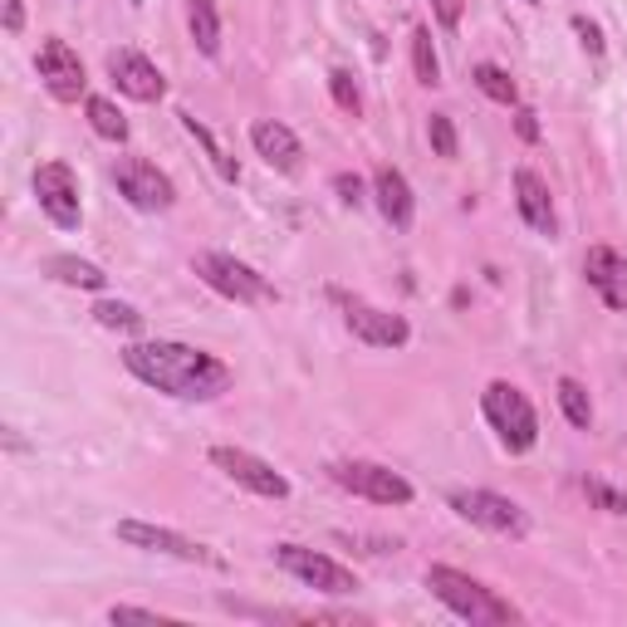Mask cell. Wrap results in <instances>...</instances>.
Masks as SVG:
<instances>
[{"label": "cell", "mask_w": 627, "mask_h": 627, "mask_svg": "<svg viewBox=\"0 0 627 627\" xmlns=\"http://www.w3.org/2000/svg\"><path fill=\"white\" fill-rule=\"evenodd\" d=\"M0 25H5V35H20L25 29V5L20 0H0Z\"/></svg>", "instance_id": "836d02e7"}, {"label": "cell", "mask_w": 627, "mask_h": 627, "mask_svg": "<svg viewBox=\"0 0 627 627\" xmlns=\"http://www.w3.org/2000/svg\"><path fill=\"white\" fill-rule=\"evenodd\" d=\"M45 274L59 284H74V290H103L108 274L98 270L94 260H78V255H49L45 260Z\"/></svg>", "instance_id": "ffe728a7"}, {"label": "cell", "mask_w": 627, "mask_h": 627, "mask_svg": "<svg viewBox=\"0 0 627 627\" xmlns=\"http://www.w3.org/2000/svg\"><path fill=\"white\" fill-rule=\"evenodd\" d=\"M108 623H162V613H152V607H108Z\"/></svg>", "instance_id": "4dcf8cb0"}, {"label": "cell", "mask_w": 627, "mask_h": 627, "mask_svg": "<svg viewBox=\"0 0 627 627\" xmlns=\"http://www.w3.org/2000/svg\"><path fill=\"white\" fill-rule=\"evenodd\" d=\"M411 69H417V84H427V88L441 84V59H437V49H431L427 25L411 29Z\"/></svg>", "instance_id": "d4e9b609"}, {"label": "cell", "mask_w": 627, "mask_h": 627, "mask_svg": "<svg viewBox=\"0 0 627 627\" xmlns=\"http://www.w3.org/2000/svg\"><path fill=\"white\" fill-rule=\"evenodd\" d=\"M451 509L470 525L490 529V534H505V539H525L529 534V519L515 500L495 495V490H451Z\"/></svg>", "instance_id": "ba28073f"}, {"label": "cell", "mask_w": 627, "mask_h": 627, "mask_svg": "<svg viewBox=\"0 0 627 627\" xmlns=\"http://www.w3.org/2000/svg\"><path fill=\"white\" fill-rule=\"evenodd\" d=\"M574 29H578V39H583V49H588V54H603V29H598L593 20L574 15Z\"/></svg>", "instance_id": "1f68e13d"}, {"label": "cell", "mask_w": 627, "mask_h": 627, "mask_svg": "<svg viewBox=\"0 0 627 627\" xmlns=\"http://www.w3.org/2000/svg\"><path fill=\"white\" fill-rule=\"evenodd\" d=\"M35 69H39V84H45L59 103H78V98H84L88 74H84V59H78V49L69 45V39L49 35L35 54Z\"/></svg>", "instance_id": "7c38bea8"}, {"label": "cell", "mask_w": 627, "mask_h": 627, "mask_svg": "<svg viewBox=\"0 0 627 627\" xmlns=\"http://www.w3.org/2000/svg\"><path fill=\"white\" fill-rule=\"evenodd\" d=\"M333 192H339V196H343V201H348V206H358V201H362V176H353V172H339V176H333Z\"/></svg>", "instance_id": "d6a6232c"}, {"label": "cell", "mask_w": 627, "mask_h": 627, "mask_svg": "<svg viewBox=\"0 0 627 627\" xmlns=\"http://www.w3.org/2000/svg\"><path fill=\"white\" fill-rule=\"evenodd\" d=\"M118 539L133 549H147V554H167V558H182V564H211L221 568V554H211L206 544H196V539L176 534V529L167 525H147V519H118Z\"/></svg>", "instance_id": "30bf717a"}, {"label": "cell", "mask_w": 627, "mask_h": 627, "mask_svg": "<svg viewBox=\"0 0 627 627\" xmlns=\"http://www.w3.org/2000/svg\"><path fill=\"white\" fill-rule=\"evenodd\" d=\"M583 280L607 309L627 314V255L607 250V245H593V250L583 255Z\"/></svg>", "instance_id": "9a60e30c"}, {"label": "cell", "mask_w": 627, "mask_h": 627, "mask_svg": "<svg viewBox=\"0 0 627 627\" xmlns=\"http://www.w3.org/2000/svg\"><path fill=\"white\" fill-rule=\"evenodd\" d=\"M123 368L137 382L167 392L176 402H211L231 388V368L216 353L192 348L176 339H157V343H127L123 348Z\"/></svg>", "instance_id": "6da1fadb"}, {"label": "cell", "mask_w": 627, "mask_h": 627, "mask_svg": "<svg viewBox=\"0 0 627 627\" xmlns=\"http://www.w3.org/2000/svg\"><path fill=\"white\" fill-rule=\"evenodd\" d=\"M329 480L348 495L372 500V505H411V495H417L407 476H397L392 466H378V460H333Z\"/></svg>", "instance_id": "5b68a950"}, {"label": "cell", "mask_w": 627, "mask_h": 627, "mask_svg": "<svg viewBox=\"0 0 627 627\" xmlns=\"http://www.w3.org/2000/svg\"><path fill=\"white\" fill-rule=\"evenodd\" d=\"M427 137H431V152H437V157H446V162H451V157L460 152L456 123H451L446 113H431V118H427Z\"/></svg>", "instance_id": "f1b7e54d"}, {"label": "cell", "mask_w": 627, "mask_h": 627, "mask_svg": "<svg viewBox=\"0 0 627 627\" xmlns=\"http://www.w3.org/2000/svg\"><path fill=\"white\" fill-rule=\"evenodd\" d=\"M529 5H539V0H529Z\"/></svg>", "instance_id": "8d00e7d4"}, {"label": "cell", "mask_w": 627, "mask_h": 627, "mask_svg": "<svg viewBox=\"0 0 627 627\" xmlns=\"http://www.w3.org/2000/svg\"><path fill=\"white\" fill-rule=\"evenodd\" d=\"M274 564L284 568V574H294L304 588H314V593H329V598H348L358 593V578H353V568H343L339 558L319 554V549H304V544H274Z\"/></svg>", "instance_id": "8992f818"}, {"label": "cell", "mask_w": 627, "mask_h": 627, "mask_svg": "<svg viewBox=\"0 0 627 627\" xmlns=\"http://www.w3.org/2000/svg\"><path fill=\"white\" fill-rule=\"evenodd\" d=\"M372 196H378V211L388 216L397 231H407V225H411V211H417V201H411V186H407V176H402L397 167L382 162L378 172H372Z\"/></svg>", "instance_id": "ac0fdd59"}, {"label": "cell", "mask_w": 627, "mask_h": 627, "mask_svg": "<svg viewBox=\"0 0 627 627\" xmlns=\"http://www.w3.org/2000/svg\"><path fill=\"white\" fill-rule=\"evenodd\" d=\"M558 407H564L568 427H578V431L593 427V402H588V388L578 378H558Z\"/></svg>", "instance_id": "cb8c5ba5"}, {"label": "cell", "mask_w": 627, "mask_h": 627, "mask_svg": "<svg viewBox=\"0 0 627 627\" xmlns=\"http://www.w3.org/2000/svg\"><path fill=\"white\" fill-rule=\"evenodd\" d=\"M329 94L348 118H362V94H358V84H353L348 69H329Z\"/></svg>", "instance_id": "4316f807"}, {"label": "cell", "mask_w": 627, "mask_h": 627, "mask_svg": "<svg viewBox=\"0 0 627 627\" xmlns=\"http://www.w3.org/2000/svg\"><path fill=\"white\" fill-rule=\"evenodd\" d=\"M470 84H476L485 98H495V103H505V108H515V103H519V88H515V78H509L500 64H476V69H470Z\"/></svg>", "instance_id": "603a6c76"}, {"label": "cell", "mask_w": 627, "mask_h": 627, "mask_svg": "<svg viewBox=\"0 0 627 627\" xmlns=\"http://www.w3.org/2000/svg\"><path fill=\"white\" fill-rule=\"evenodd\" d=\"M480 411H485L490 431L500 437V446H505L509 456H525V451H534L539 417H534L529 397L515 388V382H505V378L485 382V392H480Z\"/></svg>", "instance_id": "3957f363"}, {"label": "cell", "mask_w": 627, "mask_h": 627, "mask_svg": "<svg viewBox=\"0 0 627 627\" xmlns=\"http://www.w3.org/2000/svg\"><path fill=\"white\" fill-rule=\"evenodd\" d=\"M460 10H466V0H431V15H437L441 29H456L460 25Z\"/></svg>", "instance_id": "f546056e"}, {"label": "cell", "mask_w": 627, "mask_h": 627, "mask_svg": "<svg viewBox=\"0 0 627 627\" xmlns=\"http://www.w3.org/2000/svg\"><path fill=\"white\" fill-rule=\"evenodd\" d=\"M186 20H192V39H196V49H201L206 59L221 54V15H216V0H192Z\"/></svg>", "instance_id": "44dd1931"}, {"label": "cell", "mask_w": 627, "mask_h": 627, "mask_svg": "<svg viewBox=\"0 0 627 627\" xmlns=\"http://www.w3.org/2000/svg\"><path fill=\"white\" fill-rule=\"evenodd\" d=\"M94 319L103 323V329H118V333H137V329H143V314H137L133 304H123V299L94 304Z\"/></svg>", "instance_id": "484cf974"}, {"label": "cell", "mask_w": 627, "mask_h": 627, "mask_svg": "<svg viewBox=\"0 0 627 627\" xmlns=\"http://www.w3.org/2000/svg\"><path fill=\"white\" fill-rule=\"evenodd\" d=\"M35 201L59 231H78L84 206H78V176L64 162H45L35 167Z\"/></svg>", "instance_id": "4fadbf2b"}, {"label": "cell", "mask_w": 627, "mask_h": 627, "mask_svg": "<svg viewBox=\"0 0 627 627\" xmlns=\"http://www.w3.org/2000/svg\"><path fill=\"white\" fill-rule=\"evenodd\" d=\"M515 206H519V216H525V225H529L534 235H554V231H558L549 182H544L539 172H529V167H519V172H515Z\"/></svg>", "instance_id": "e0dca14e"}, {"label": "cell", "mask_w": 627, "mask_h": 627, "mask_svg": "<svg viewBox=\"0 0 627 627\" xmlns=\"http://www.w3.org/2000/svg\"><path fill=\"white\" fill-rule=\"evenodd\" d=\"M84 113H88V123H94L98 137H108V143H127V118L118 113L113 98L88 94V98H84Z\"/></svg>", "instance_id": "7402d4cb"}, {"label": "cell", "mask_w": 627, "mask_h": 627, "mask_svg": "<svg viewBox=\"0 0 627 627\" xmlns=\"http://www.w3.org/2000/svg\"><path fill=\"white\" fill-rule=\"evenodd\" d=\"M176 118H182V127H186V133L196 137V143H201V152L211 157L216 176H221V182H241V167H235V157H231V152H225V147H221V137H216L211 127H206L201 118L192 113V108H182V113H176Z\"/></svg>", "instance_id": "d6986e66"}, {"label": "cell", "mask_w": 627, "mask_h": 627, "mask_svg": "<svg viewBox=\"0 0 627 627\" xmlns=\"http://www.w3.org/2000/svg\"><path fill=\"white\" fill-rule=\"evenodd\" d=\"M108 78L118 84V94L137 98V103H157L167 94L162 69L147 54H137V49H108Z\"/></svg>", "instance_id": "5bb4252c"}, {"label": "cell", "mask_w": 627, "mask_h": 627, "mask_svg": "<svg viewBox=\"0 0 627 627\" xmlns=\"http://www.w3.org/2000/svg\"><path fill=\"white\" fill-rule=\"evenodd\" d=\"M113 182H118V192L127 196V206H137V211H172V201H176L172 176L157 162H147V157H118Z\"/></svg>", "instance_id": "9c48e42d"}, {"label": "cell", "mask_w": 627, "mask_h": 627, "mask_svg": "<svg viewBox=\"0 0 627 627\" xmlns=\"http://www.w3.org/2000/svg\"><path fill=\"white\" fill-rule=\"evenodd\" d=\"M127 5H143V0H127Z\"/></svg>", "instance_id": "d590c367"}, {"label": "cell", "mask_w": 627, "mask_h": 627, "mask_svg": "<svg viewBox=\"0 0 627 627\" xmlns=\"http://www.w3.org/2000/svg\"><path fill=\"white\" fill-rule=\"evenodd\" d=\"M329 294H333V304L343 309L348 333H353V339H362L368 348H402V343L411 339V329H407V319H402V314L378 309V304L358 299V294H343V290H329Z\"/></svg>", "instance_id": "52a82bcc"}, {"label": "cell", "mask_w": 627, "mask_h": 627, "mask_svg": "<svg viewBox=\"0 0 627 627\" xmlns=\"http://www.w3.org/2000/svg\"><path fill=\"white\" fill-rule=\"evenodd\" d=\"M427 588L437 603H446L456 617H466L470 627H505V623H519V607L505 603L495 588H485L480 578L460 574L451 564H431L427 568Z\"/></svg>", "instance_id": "7a4b0ae2"}, {"label": "cell", "mask_w": 627, "mask_h": 627, "mask_svg": "<svg viewBox=\"0 0 627 627\" xmlns=\"http://www.w3.org/2000/svg\"><path fill=\"white\" fill-rule=\"evenodd\" d=\"M192 270L201 274V284H211V290L231 304H274L280 299L274 284L265 280L260 270H250L245 260H235V255H225V250H201L192 260Z\"/></svg>", "instance_id": "277c9868"}, {"label": "cell", "mask_w": 627, "mask_h": 627, "mask_svg": "<svg viewBox=\"0 0 627 627\" xmlns=\"http://www.w3.org/2000/svg\"><path fill=\"white\" fill-rule=\"evenodd\" d=\"M515 133L525 137V143H539V113L534 108H515Z\"/></svg>", "instance_id": "e575fe53"}, {"label": "cell", "mask_w": 627, "mask_h": 627, "mask_svg": "<svg viewBox=\"0 0 627 627\" xmlns=\"http://www.w3.org/2000/svg\"><path fill=\"white\" fill-rule=\"evenodd\" d=\"M250 147L274 167V172H284V176H294V172L304 167V143L294 137V127L274 123V118H260V123H250Z\"/></svg>", "instance_id": "2e32d148"}, {"label": "cell", "mask_w": 627, "mask_h": 627, "mask_svg": "<svg viewBox=\"0 0 627 627\" xmlns=\"http://www.w3.org/2000/svg\"><path fill=\"white\" fill-rule=\"evenodd\" d=\"M211 466L221 470V476H231L241 490L260 495V500H284V495H290V480H284L280 470L270 466V460L255 456V451H241V446H211Z\"/></svg>", "instance_id": "8fae6325"}, {"label": "cell", "mask_w": 627, "mask_h": 627, "mask_svg": "<svg viewBox=\"0 0 627 627\" xmlns=\"http://www.w3.org/2000/svg\"><path fill=\"white\" fill-rule=\"evenodd\" d=\"M583 495H588V505L607 509V515H627V490H613L607 480L583 476Z\"/></svg>", "instance_id": "83f0119b"}]
</instances>
